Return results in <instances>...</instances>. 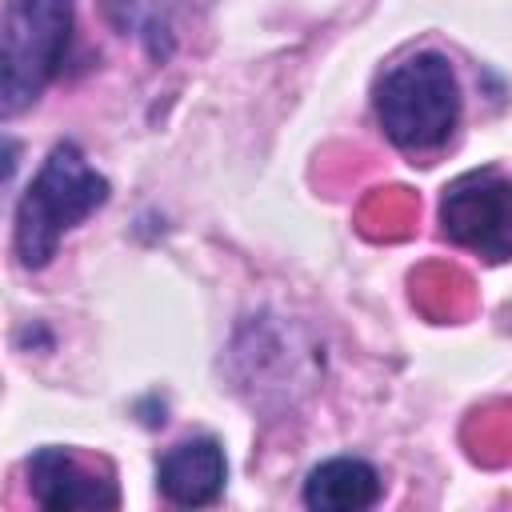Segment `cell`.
I'll return each instance as SVG.
<instances>
[{
    "label": "cell",
    "instance_id": "obj_1",
    "mask_svg": "<svg viewBox=\"0 0 512 512\" xmlns=\"http://www.w3.org/2000/svg\"><path fill=\"white\" fill-rule=\"evenodd\" d=\"M108 200V180L88 168L84 152L64 140L48 152L44 168L16 204V256L24 268H44L56 256V244L68 228L92 216Z\"/></svg>",
    "mask_w": 512,
    "mask_h": 512
},
{
    "label": "cell",
    "instance_id": "obj_2",
    "mask_svg": "<svg viewBox=\"0 0 512 512\" xmlns=\"http://www.w3.org/2000/svg\"><path fill=\"white\" fill-rule=\"evenodd\" d=\"M376 116L384 136L404 152H432L448 144L460 120V84L440 52H416L384 72L376 88Z\"/></svg>",
    "mask_w": 512,
    "mask_h": 512
},
{
    "label": "cell",
    "instance_id": "obj_3",
    "mask_svg": "<svg viewBox=\"0 0 512 512\" xmlns=\"http://www.w3.org/2000/svg\"><path fill=\"white\" fill-rule=\"evenodd\" d=\"M72 36V0H8L0 32V112L28 108L60 72Z\"/></svg>",
    "mask_w": 512,
    "mask_h": 512
},
{
    "label": "cell",
    "instance_id": "obj_4",
    "mask_svg": "<svg viewBox=\"0 0 512 512\" xmlns=\"http://www.w3.org/2000/svg\"><path fill=\"white\" fill-rule=\"evenodd\" d=\"M444 236L484 260H512V176L496 168L468 172L444 188Z\"/></svg>",
    "mask_w": 512,
    "mask_h": 512
},
{
    "label": "cell",
    "instance_id": "obj_5",
    "mask_svg": "<svg viewBox=\"0 0 512 512\" xmlns=\"http://www.w3.org/2000/svg\"><path fill=\"white\" fill-rule=\"evenodd\" d=\"M28 484L36 504L52 512L68 508H116L120 492L112 476L92 472L72 448H40L28 456Z\"/></svg>",
    "mask_w": 512,
    "mask_h": 512
},
{
    "label": "cell",
    "instance_id": "obj_6",
    "mask_svg": "<svg viewBox=\"0 0 512 512\" xmlns=\"http://www.w3.org/2000/svg\"><path fill=\"white\" fill-rule=\"evenodd\" d=\"M228 464H224V448L212 436H196V440H180L176 448L164 452L160 468H156V484L160 492L180 504V508H200L212 504L224 488Z\"/></svg>",
    "mask_w": 512,
    "mask_h": 512
},
{
    "label": "cell",
    "instance_id": "obj_7",
    "mask_svg": "<svg viewBox=\"0 0 512 512\" xmlns=\"http://www.w3.org/2000/svg\"><path fill=\"white\" fill-rule=\"evenodd\" d=\"M380 500V472L368 460L336 456L308 472L304 504L316 512H360Z\"/></svg>",
    "mask_w": 512,
    "mask_h": 512
}]
</instances>
